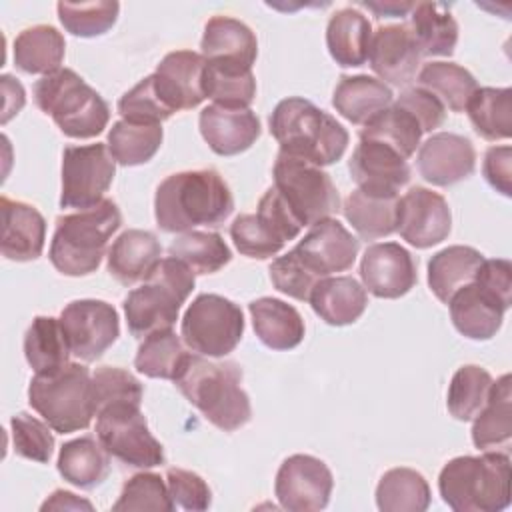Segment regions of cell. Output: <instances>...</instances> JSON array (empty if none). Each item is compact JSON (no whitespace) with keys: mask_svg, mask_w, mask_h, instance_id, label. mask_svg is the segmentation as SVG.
Instances as JSON below:
<instances>
[{"mask_svg":"<svg viewBox=\"0 0 512 512\" xmlns=\"http://www.w3.org/2000/svg\"><path fill=\"white\" fill-rule=\"evenodd\" d=\"M92 392H94V404L96 414L112 404L120 402H132L140 404L144 396V388L140 380L118 366H100L92 372Z\"/></svg>","mask_w":512,"mask_h":512,"instance_id":"52","label":"cell"},{"mask_svg":"<svg viewBox=\"0 0 512 512\" xmlns=\"http://www.w3.org/2000/svg\"><path fill=\"white\" fill-rule=\"evenodd\" d=\"M334 478L324 460L310 454L288 456L274 480L278 504L290 512H316L328 506Z\"/></svg>","mask_w":512,"mask_h":512,"instance_id":"15","label":"cell"},{"mask_svg":"<svg viewBox=\"0 0 512 512\" xmlns=\"http://www.w3.org/2000/svg\"><path fill=\"white\" fill-rule=\"evenodd\" d=\"M422 134L424 132H422L420 124L416 122V118L410 112H406L404 108L396 106L394 102L388 108H384L382 112H378L372 120H368L364 124V128L360 130V138L382 142V144L394 148L406 160L420 146Z\"/></svg>","mask_w":512,"mask_h":512,"instance_id":"43","label":"cell"},{"mask_svg":"<svg viewBox=\"0 0 512 512\" xmlns=\"http://www.w3.org/2000/svg\"><path fill=\"white\" fill-rule=\"evenodd\" d=\"M198 128L204 142L218 156L246 152L262 134L260 120L250 108H224L218 104L202 108Z\"/></svg>","mask_w":512,"mask_h":512,"instance_id":"23","label":"cell"},{"mask_svg":"<svg viewBox=\"0 0 512 512\" xmlns=\"http://www.w3.org/2000/svg\"><path fill=\"white\" fill-rule=\"evenodd\" d=\"M118 114L128 122L162 124L174 114V110L162 100L154 82V74H150L122 94L118 100Z\"/></svg>","mask_w":512,"mask_h":512,"instance_id":"50","label":"cell"},{"mask_svg":"<svg viewBox=\"0 0 512 512\" xmlns=\"http://www.w3.org/2000/svg\"><path fill=\"white\" fill-rule=\"evenodd\" d=\"M468 118L478 136L496 142L512 134V90L510 88H478L466 104Z\"/></svg>","mask_w":512,"mask_h":512,"instance_id":"40","label":"cell"},{"mask_svg":"<svg viewBox=\"0 0 512 512\" xmlns=\"http://www.w3.org/2000/svg\"><path fill=\"white\" fill-rule=\"evenodd\" d=\"M60 24L66 32L80 38H94L106 34L118 18L120 4L118 2H84V4H72V2H58L56 4Z\"/></svg>","mask_w":512,"mask_h":512,"instance_id":"48","label":"cell"},{"mask_svg":"<svg viewBox=\"0 0 512 512\" xmlns=\"http://www.w3.org/2000/svg\"><path fill=\"white\" fill-rule=\"evenodd\" d=\"M454 328L470 340H490L502 328L506 306L476 282L462 286L448 302Z\"/></svg>","mask_w":512,"mask_h":512,"instance_id":"27","label":"cell"},{"mask_svg":"<svg viewBox=\"0 0 512 512\" xmlns=\"http://www.w3.org/2000/svg\"><path fill=\"white\" fill-rule=\"evenodd\" d=\"M420 50L406 24H386L372 32L368 62L384 84L408 86L416 80Z\"/></svg>","mask_w":512,"mask_h":512,"instance_id":"21","label":"cell"},{"mask_svg":"<svg viewBox=\"0 0 512 512\" xmlns=\"http://www.w3.org/2000/svg\"><path fill=\"white\" fill-rule=\"evenodd\" d=\"M484 262L482 252L472 246L454 244L436 252L428 262V286L432 294L448 304L454 292L474 282L480 264Z\"/></svg>","mask_w":512,"mask_h":512,"instance_id":"34","label":"cell"},{"mask_svg":"<svg viewBox=\"0 0 512 512\" xmlns=\"http://www.w3.org/2000/svg\"><path fill=\"white\" fill-rule=\"evenodd\" d=\"M32 96L34 104L48 114L68 138H94L102 134L110 122L106 100L72 68H58L36 80Z\"/></svg>","mask_w":512,"mask_h":512,"instance_id":"7","label":"cell"},{"mask_svg":"<svg viewBox=\"0 0 512 512\" xmlns=\"http://www.w3.org/2000/svg\"><path fill=\"white\" fill-rule=\"evenodd\" d=\"M2 208V256L14 262L36 260L44 250L46 220L26 202L0 198Z\"/></svg>","mask_w":512,"mask_h":512,"instance_id":"24","label":"cell"},{"mask_svg":"<svg viewBox=\"0 0 512 512\" xmlns=\"http://www.w3.org/2000/svg\"><path fill=\"white\" fill-rule=\"evenodd\" d=\"M268 124L280 152L320 168L338 162L350 140L348 130L334 116L300 96L280 100Z\"/></svg>","mask_w":512,"mask_h":512,"instance_id":"3","label":"cell"},{"mask_svg":"<svg viewBox=\"0 0 512 512\" xmlns=\"http://www.w3.org/2000/svg\"><path fill=\"white\" fill-rule=\"evenodd\" d=\"M160 256L162 244L152 232L130 228L124 230L108 248L106 268L116 282L122 286H132L146 280V276L162 260Z\"/></svg>","mask_w":512,"mask_h":512,"instance_id":"25","label":"cell"},{"mask_svg":"<svg viewBox=\"0 0 512 512\" xmlns=\"http://www.w3.org/2000/svg\"><path fill=\"white\" fill-rule=\"evenodd\" d=\"M416 82L452 112H464L468 100L478 90L472 72L456 62H428L418 72Z\"/></svg>","mask_w":512,"mask_h":512,"instance_id":"42","label":"cell"},{"mask_svg":"<svg viewBox=\"0 0 512 512\" xmlns=\"http://www.w3.org/2000/svg\"><path fill=\"white\" fill-rule=\"evenodd\" d=\"M254 332L270 350H292L304 340V320L300 312L280 298L262 296L248 304Z\"/></svg>","mask_w":512,"mask_h":512,"instance_id":"29","label":"cell"},{"mask_svg":"<svg viewBox=\"0 0 512 512\" xmlns=\"http://www.w3.org/2000/svg\"><path fill=\"white\" fill-rule=\"evenodd\" d=\"M170 256L182 260L194 274H214L232 260V252L218 232H182L168 246Z\"/></svg>","mask_w":512,"mask_h":512,"instance_id":"44","label":"cell"},{"mask_svg":"<svg viewBox=\"0 0 512 512\" xmlns=\"http://www.w3.org/2000/svg\"><path fill=\"white\" fill-rule=\"evenodd\" d=\"M66 42L62 32L50 24H36L24 28L12 46L14 64L26 74H50L56 72L64 60Z\"/></svg>","mask_w":512,"mask_h":512,"instance_id":"36","label":"cell"},{"mask_svg":"<svg viewBox=\"0 0 512 512\" xmlns=\"http://www.w3.org/2000/svg\"><path fill=\"white\" fill-rule=\"evenodd\" d=\"M272 176L274 188L280 192L302 228L332 218L340 210V194L330 174L320 166L278 152Z\"/></svg>","mask_w":512,"mask_h":512,"instance_id":"9","label":"cell"},{"mask_svg":"<svg viewBox=\"0 0 512 512\" xmlns=\"http://www.w3.org/2000/svg\"><path fill=\"white\" fill-rule=\"evenodd\" d=\"M510 456L484 450L480 456H456L444 464L438 490L456 512H498L510 504Z\"/></svg>","mask_w":512,"mask_h":512,"instance_id":"5","label":"cell"},{"mask_svg":"<svg viewBox=\"0 0 512 512\" xmlns=\"http://www.w3.org/2000/svg\"><path fill=\"white\" fill-rule=\"evenodd\" d=\"M28 402L58 434L86 430L96 416L92 374L80 362H68L46 374H34Z\"/></svg>","mask_w":512,"mask_h":512,"instance_id":"8","label":"cell"},{"mask_svg":"<svg viewBox=\"0 0 512 512\" xmlns=\"http://www.w3.org/2000/svg\"><path fill=\"white\" fill-rule=\"evenodd\" d=\"M60 324L70 354L82 362L98 360L120 336L118 312L104 300H72L62 308Z\"/></svg>","mask_w":512,"mask_h":512,"instance_id":"14","label":"cell"},{"mask_svg":"<svg viewBox=\"0 0 512 512\" xmlns=\"http://www.w3.org/2000/svg\"><path fill=\"white\" fill-rule=\"evenodd\" d=\"M10 434L12 448L18 456L40 464L50 462L54 452V436L46 420L18 412L10 418Z\"/></svg>","mask_w":512,"mask_h":512,"instance_id":"51","label":"cell"},{"mask_svg":"<svg viewBox=\"0 0 512 512\" xmlns=\"http://www.w3.org/2000/svg\"><path fill=\"white\" fill-rule=\"evenodd\" d=\"M482 172L486 182L502 196H512V148L490 146L484 154Z\"/></svg>","mask_w":512,"mask_h":512,"instance_id":"57","label":"cell"},{"mask_svg":"<svg viewBox=\"0 0 512 512\" xmlns=\"http://www.w3.org/2000/svg\"><path fill=\"white\" fill-rule=\"evenodd\" d=\"M372 40L370 20L356 8L336 10L326 26V46L332 60L342 68H358L368 60Z\"/></svg>","mask_w":512,"mask_h":512,"instance_id":"30","label":"cell"},{"mask_svg":"<svg viewBox=\"0 0 512 512\" xmlns=\"http://www.w3.org/2000/svg\"><path fill=\"white\" fill-rule=\"evenodd\" d=\"M292 250L316 278H326L352 268L360 250V240L336 218H326L310 226Z\"/></svg>","mask_w":512,"mask_h":512,"instance_id":"17","label":"cell"},{"mask_svg":"<svg viewBox=\"0 0 512 512\" xmlns=\"http://www.w3.org/2000/svg\"><path fill=\"white\" fill-rule=\"evenodd\" d=\"M408 30L420 56H452L458 42V22L448 6L416 2L408 12Z\"/></svg>","mask_w":512,"mask_h":512,"instance_id":"32","label":"cell"},{"mask_svg":"<svg viewBox=\"0 0 512 512\" xmlns=\"http://www.w3.org/2000/svg\"><path fill=\"white\" fill-rule=\"evenodd\" d=\"M24 356L34 374H46L62 368L70 360V348L54 316H36L24 334Z\"/></svg>","mask_w":512,"mask_h":512,"instance_id":"39","label":"cell"},{"mask_svg":"<svg viewBox=\"0 0 512 512\" xmlns=\"http://www.w3.org/2000/svg\"><path fill=\"white\" fill-rule=\"evenodd\" d=\"M186 356V344L172 328L158 330L142 338L134 358V368L148 378L174 380Z\"/></svg>","mask_w":512,"mask_h":512,"instance_id":"45","label":"cell"},{"mask_svg":"<svg viewBox=\"0 0 512 512\" xmlns=\"http://www.w3.org/2000/svg\"><path fill=\"white\" fill-rule=\"evenodd\" d=\"M472 442L478 450H496L510 442L512 436V384L510 374L492 382L482 410L472 418Z\"/></svg>","mask_w":512,"mask_h":512,"instance_id":"35","label":"cell"},{"mask_svg":"<svg viewBox=\"0 0 512 512\" xmlns=\"http://www.w3.org/2000/svg\"><path fill=\"white\" fill-rule=\"evenodd\" d=\"M398 198L400 196L368 194L356 188L344 200L342 212L362 240H376L396 232Z\"/></svg>","mask_w":512,"mask_h":512,"instance_id":"37","label":"cell"},{"mask_svg":"<svg viewBox=\"0 0 512 512\" xmlns=\"http://www.w3.org/2000/svg\"><path fill=\"white\" fill-rule=\"evenodd\" d=\"M474 282L492 294L500 304L510 308V292H512V264L504 258L486 260L480 264Z\"/></svg>","mask_w":512,"mask_h":512,"instance_id":"56","label":"cell"},{"mask_svg":"<svg viewBox=\"0 0 512 512\" xmlns=\"http://www.w3.org/2000/svg\"><path fill=\"white\" fill-rule=\"evenodd\" d=\"M42 512L46 510H94L92 502L76 496L74 492L68 490H54L50 498L40 506Z\"/></svg>","mask_w":512,"mask_h":512,"instance_id":"59","label":"cell"},{"mask_svg":"<svg viewBox=\"0 0 512 512\" xmlns=\"http://www.w3.org/2000/svg\"><path fill=\"white\" fill-rule=\"evenodd\" d=\"M430 486L414 468H390L376 486V506L382 512H424L430 506Z\"/></svg>","mask_w":512,"mask_h":512,"instance_id":"38","label":"cell"},{"mask_svg":"<svg viewBox=\"0 0 512 512\" xmlns=\"http://www.w3.org/2000/svg\"><path fill=\"white\" fill-rule=\"evenodd\" d=\"M2 90H4V116H2V122L6 124L14 114H18L26 102V96H24V88L22 84L12 78L10 74H4L2 78Z\"/></svg>","mask_w":512,"mask_h":512,"instance_id":"58","label":"cell"},{"mask_svg":"<svg viewBox=\"0 0 512 512\" xmlns=\"http://www.w3.org/2000/svg\"><path fill=\"white\" fill-rule=\"evenodd\" d=\"M164 138L162 124L116 120L108 130L106 146L120 166H140L154 158Z\"/></svg>","mask_w":512,"mask_h":512,"instance_id":"41","label":"cell"},{"mask_svg":"<svg viewBox=\"0 0 512 512\" xmlns=\"http://www.w3.org/2000/svg\"><path fill=\"white\" fill-rule=\"evenodd\" d=\"M116 174V160L106 144L66 146L62 152L60 208L86 210L104 200Z\"/></svg>","mask_w":512,"mask_h":512,"instance_id":"13","label":"cell"},{"mask_svg":"<svg viewBox=\"0 0 512 512\" xmlns=\"http://www.w3.org/2000/svg\"><path fill=\"white\" fill-rule=\"evenodd\" d=\"M206 58L194 50L168 52L154 72L162 100L174 110H192L206 100L204 90Z\"/></svg>","mask_w":512,"mask_h":512,"instance_id":"22","label":"cell"},{"mask_svg":"<svg viewBox=\"0 0 512 512\" xmlns=\"http://www.w3.org/2000/svg\"><path fill=\"white\" fill-rule=\"evenodd\" d=\"M202 56L206 62L252 68L258 56L256 34L232 16H212L202 34Z\"/></svg>","mask_w":512,"mask_h":512,"instance_id":"26","label":"cell"},{"mask_svg":"<svg viewBox=\"0 0 512 512\" xmlns=\"http://www.w3.org/2000/svg\"><path fill=\"white\" fill-rule=\"evenodd\" d=\"M234 210V196L224 178L212 170H184L166 176L154 196V216L160 230L190 232L196 226H220Z\"/></svg>","mask_w":512,"mask_h":512,"instance_id":"1","label":"cell"},{"mask_svg":"<svg viewBox=\"0 0 512 512\" xmlns=\"http://www.w3.org/2000/svg\"><path fill=\"white\" fill-rule=\"evenodd\" d=\"M360 278L372 296L394 300L414 288L418 272L412 254L404 246L398 242H376L362 254Z\"/></svg>","mask_w":512,"mask_h":512,"instance_id":"18","label":"cell"},{"mask_svg":"<svg viewBox=\"0 0 512 512\" xmlns=\"http://www.w3.org/2000/svg\"><path fill=\"white\" fill-rule=\"evenodd\" d=\"M60 476L82 490L100 486L110 474V454L94 436H80L64 442L58 452Z\"/></svg>","mask_w":512,"mask_h":512,"instance_id":"33","label":"cell"},{"mask_svg":"<svg viewBox=\"0 0 512 512\" xmlns=\"http://www.w3.org/2000/svg\"><path fill=\"white\" fill-rule=\"evenodd\" d=\"M194 284L196 274L182 260L174 256L162 258L146 280L124 298L130 334L142 340L152 332L172 328Z\"/></svg>","mask_w":512,"mask_h":512,"instance_id":"6","label":"cell"},{"mask_svg":"<svg viewBox=\"0 0 512 512\" xmlns=\"http://www.w3.org/2000/svg\"><path fill=\"white\" fill-rule=\"evenodd\" d=\"M392 100L394 94L388 84L368 74H356L340 78L334 88L332 106L348 122L364 126L378 112L388 108Z\"/></svg>","mask_w":512,"mask_h":512,"instance_id":"31","label":"cell"},{"mask_svg":"<svg viewBox=\"0 0 512 512\" xmlns=\"http://www.w3.org/2000/svg\"><path fill=\"white\" fill-rule=\"evenodd\" d=\"M122 226V214L114 200L76 210L56 218L48 258L64 276H88L98 270L108 240Z\"/></svg>","mask_w":512,"mask_h":512,"instance_id":"4","label":"cell"},{"mask_svg":"<svg viewBox=\"0 0 512 512\" xmlns=\"http://www.w3.org/2000/svg\"><path fill=\"white\" fill-rule=\"evenodd\" d=\"M176 506L170 498L164 478L156 472H138L128 478L122 486L118 500L112 504L114 512H132V510H160L172 512Z\"/></svg>","mask_w":512,"mask_h":512,"instance_id":"49","label":"cell"},{"mask_svg":"<svg viewBox=\"0 0 512 512\" xmlns=\"http://www.w3.org/2000/svg\"><path fill=\"white\" fill-rule=\"evenodd\" d=\"M172 382L210 424L224 432H234L252 418L250 398L242 388V368L232 360L214 362L188 352Z\"/></svg>","mask_w":512,"mask_h":512,"instance_id":"2","label":"cell"},{"mask_svg":"<svg viewBox=\"0 0 512 512\" xmlns=\"http://www.w3.org/2000/svg\"><path fill=\"white\" fill-rule=\"evenodd\" d=\"M492 382L494 380L486 368L476 364L460 366L454 372L448 386V396H446L448 412L460 422L472 420L486 404Z\"/></svg>","mask_w":512,"mask_h":512,"instance_id":"47","label":"cell"},{"mask_svg":"<svg viewBox=\"0 0 512 512\" xmlns=\"http://www.w3.org/2000/svg\"><path fill=\"white\" fill-rule=\"evenodd\" d=\"M96 438L128 468L148 470L166 462L164 448L150 432L140 404L120 402L102 408L96 414Z\"/></svg>","mask_w":512,"mask_h":512,"instance_id":"11","label":"cell"},{"mask_svg":"<svg viewBox=\"0 0 512 512\" xmlns=\"http://www.w3.org/2000/svg\"><path fill=\"white\" fill-rule=\"evenodd\" d=\"M166 486L170 492V498L176 508L202 512L208 510L212 504V492L206 480L184 468H168L166 470Z\"/></svg>","mask_w":512,"mask_h":512,"instance_id":"54","label":"cell"},{"mask_svg":"<svg viewBox=\"0 0 512 512\" xmlns=\"http://www.w3.org/2000/svg\"><path fill=\"white\" fill-rule=\"evenodd\" d=\"M204 90L212 104L224 108H248L256 96V78L252 68L206 62Z\"/></svg>","mask_w":512,"mask_h":512,"instance_id":"46","label":"cell"},{"mask_svg":"<svg viewBox=\"0 0 512 512\" xmlns=\"http://www.w3.org/2000/svg\"><path fill=\"white\" fill-rule=\"evenodd\" d=\"M452 212L446 198L430 188L412 186L398 198L396 232L414 248H432L448 238Z\"/></svg>","mask_w":512,"mask_h":512,"instance_id":"16","label":"cell"},{"mask_svg":"<svg viewBox=\"0 0 512 512\" xmlns=\"http://www.w3.org/2000/svg\"><path fill=\"white\" fill-rule=\"evenodd\" d=\"M300 230L302 224L272 186L258 200L256 214H240L232 220L230 238L242 256L266 260L298 238Z\"/></svg>","mask_w":512,"mask_h":512,"instance_id":"12","label":"cell"},{"mask_svg":"<svg viewBox=\"0 0 512 512\" xmlns=\"http://www.w3.org/2000/svg\"><path fill=\"white\" fill-rule=\"evenodd\" d=\"M394 104L410 112L420 124L422 132H432L440 128L446 120V106L432 92L420 86H410L402 90Z\"/></svg>","mask_w":512,"mask_h":512,"instance_id":"55","label":"cell"},{"mask_svg":"<svg viewBox=\"0 0 512 512\" xmlns=\"http://www.w3.org/2000/svg\"><path fill=\"white\" fill-rule=\"evenodd\" d=\"M268 272H270V280L278 292H282L294 300H300V302H308L312 288L320 280L300 262V258L296 256L294 250L274 258Z\"/></svg>","mask_w":512,"mask_h":512,"instance_id":"53","label":"cell"},{"mask_svg":"<svg viewBox=\"0 0 512 512\" xmlns=\"http://www.w3.org/2000/svg\"><path fill=\"white\" fill-rule=\"evenodd\" d=\"M368 10H372L378 18H396V16H408L412 10V2H362Z\"/></svg>","mask_w":512,"mask_h":512,"instance_id":"60","label":"cell"},{"mask_svg":"<svg viewBox=\"0 0 512 512\" xmlns=\"http://www.w3.org/2000/svg\"><path fill=\"white\" fill-rule=\"evenodd\" d=\"M418 172L432 186H452L476 168L474 144L454 132H436L418 146Z\"/></svg>","mask_w":512,"mask_h":512,"instance_id":"20","label":"cell"},{"mask_svg":"<svg viewBox=\"0 0 512 512\" xmlns=\"http://www.w3.org/2000/svg\"><path fill=\"white\" fill-rule=\"evenodd\" d=\"M180 336L188 350L206 358H224L244 336V314L220 294H198L182 316Z\"/></svg>","mask_w":512,"mask_h":512,"instance_id":"10","label":"cell"},{"mask_svg":"<svg viewBox=\"0 0 512 512\" xmlns=\"http://www.w3.org/2000/svg\"><path fill=\"white\" fill-rule=\"evenodd\" d=\"M348 170L358 190L380 196H398L400 188H404L412 176L406 158L394 148L366 138H360L354 148Z\"/></svg>","mask_w":512,"mask_h":512,"instance_id":"19","label":"cell"},{"mask_svg":"<svg viewBox=\"0 0 512 512\" xmlns=\"http://www.w3.org/2000/svg\"><path fill=\"white\" fill-rule=\"evenodd\" d=\"M308 302L326 324L348 326L364 314L368 292L352 276H326L316 282Z\"/></svg>","mask_w":512,"mask_h":512,"instance_id":"28","label":"cell"}]
</instances>
